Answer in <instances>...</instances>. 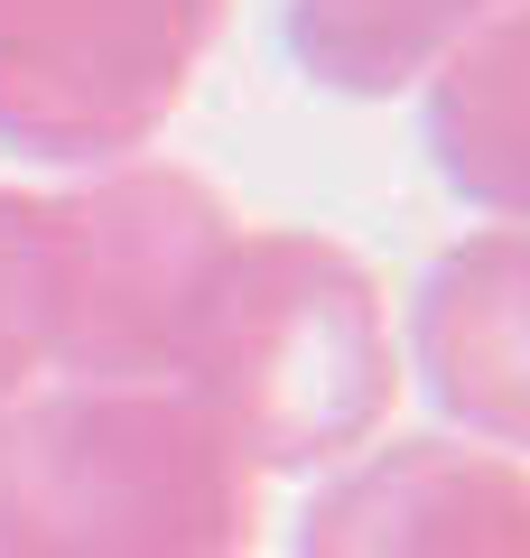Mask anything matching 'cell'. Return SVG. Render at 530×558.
Wrapping results in <instances>:
<instances>
[{"label": "cell", "instance_id": "obj_1", "mask_svg": "<svg viewBox=\"0 0 530 558\" xmlns=\"http://www.w3.org/2000/svg\"><path fill=\"white\" fill-rule=\"evenodd\" d=\"M252 465L205 400H75L0 438V558H242Z\"/></svg>", "mask_w": 530, "mask_h": 558}, {"label": "cell", "instance_id": "obj_2", "mask_svg": "<svg viewBox=\"0 0 530 558\" xmlns=\"http://www.w3.org/2000/svg\"><path fill=\"white\" fill-rule=\"evenodd\" d=\"M382 410V326L345 270L316 252V279L224 307L205 418L242 447V465H308L373 428Z\"/></svg>", "mask_w": 530, "mask_h": 558}, {"label": "cell", "instance_id": "obj_3", "mask_svg": "<svg viewBox=\"0 0 530 558\" xmlns=\"http://www.w3.org/2000/svg\"><path fill=\"white\" fill-rule=\"evenodd\" d=\"M308 558H530V475L484 447H400L316 502Z\"/></svg>", "mask_w": 530, "mask_h": 558}]
</instances>
